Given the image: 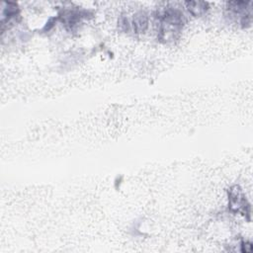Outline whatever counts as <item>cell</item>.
<instances>
[{
  "instance_id": "1",
  "label": "cell",
  "mask_w": 253,
  "mask_h": 253,
  "mask_svg": "<svg viewBox=\"0 0 253 253\" xmlns=\"http://www.w3.org/2000/svg\"><path fill=\"white\" fill-rule=\"evenodd\" d=\"M157 40L162 43L176 42L183 31L186 23L183 12L175 7H165L156 12Z\"/></svg>"
},
{
  "instance_id": "7",
  "label": "cell",
  "mask_w": 253,
  "mask_h": 253,
  "mask_svg": "<svg viewBox=\"0 0 253 253\" xmlns=\"http://www.w3.org/2000/svg\"><path fill=\"white\" fill-rule=\"evenodd\" d=\"M184 5H185L187 11L194 17H202L210 9V5L208 2L200 1V0L186 1V2H184Z\"/></svg>"
},
{
  "instance_id": "6",
  "label": "cell",
  "mask_w": 253,
  "mask_h": 253,
  "mask_svg": "<svg viewBox=\"0 0 253 253\" xmlns=\"http://www.w3.org/2000/svg\"><path fill=\"white\" fill-rule=\"evenodd\" d=\"M20 14V8L17 3L14 2H2V19H1V25L2 28L5 27L8 22H10L12 19L18 17Z\"/></svg>"
},
{
  "instance_id": "3",
  "label": "cell",
  "mask_w": 253,
  "mask_h": 253,
  "mask_svg": "<svg viewBox=\"0 0 253 253\" xmlns=\"http://www.w3.org/2000/svg\"><path fill=\"white\" fill-rule=\"evenodd\" d=\"M226 10L230 16L236 19L241 27H250L252 21L251 1H229L226 3Z\"/></svg>"
},
{
  "instance_id": "5",
  "label": "cell",
  "mask_w": 253,
  "mask_h": 253,
  "mask_svg": "<svg viewBox=\"0 0 253 253\" xmlns=\"http://www.w3.org/2000/svg\"><path fill=\"white\" fill-rule=\"evenodd\" d=\"M127 23L128 32L132 31L134 34H143L148 27V16L144 11H138L130 19L127 18Z\"/></svg>"
},
{
  "instance_id": "2",
  "label": "cell",
  "mask_w": 253,
  "mask_h": 253,
  "mask_svg": "<svg viewBox=\"0 0 253 253\" xmlns=\"http://www.w3.org/2000/svg\"><path fill=\"white\" fill-rule=\"evenodd\" d=\"M228 210L234 214L243 215L248 221L251 219V205L238 185L231 186L227 191Z\"/></svg>"
},
{
  "instance_id": "8",
  "label": "cell",
  "mask_w": 253,
  "mask_h": 253,
  "mask_svg": "<svg viewBox=\"0 0 253 253\" xmlns=\"http://www.w3.org/2000/svg\"><path fill=\"white\" fill-rule=\"evenodd\" d=\"M241 251L242 252H251L252 251V244L248 241L241 242Z\"/></svg>"
},
{
  "instance_id": "4",
  "label": "cell",
  "mask_w": 253,
  "mask_h": 253,
  "mask_svg": "<svg viewBox=\"0 0 253 253\" xmlns=\"http://www.w3.org/2000/svg\"><path fill=\"white\" fill-rule=\"evenodd\" d=\"M85 16L86 13L84 11H80L79 9H66L63 10V12L59 15V18L65 27L72 31L78 27L79 23H81Z\"/></svg>"
}]
</instances>
